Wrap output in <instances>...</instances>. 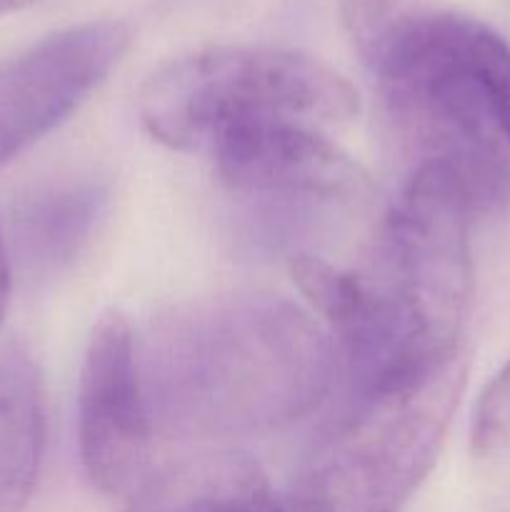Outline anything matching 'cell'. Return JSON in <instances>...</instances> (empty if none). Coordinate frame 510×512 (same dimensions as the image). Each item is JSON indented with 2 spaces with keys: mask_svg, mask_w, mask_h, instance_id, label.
Wrapping results in <instances>:
<instances>
[{
  "mask_svg": "<svg viewBox=\"0 0 510 512\" xmlns=\"http://www.w3.org/2000/svg\"><path fill=\"white\" fill-rule=\"evenodd\" d=\"M205 150L225 188L265 213H345L370 193L365 170L315 125L298 120L225 125Z\"/></svg>",
  "mask_w": 510,
  "mask_h": 512,
  "instance_id": "obj_6",
  "label": "cell"
},
{
  "mask_svg": "<svg viewBox=\"0 0 510 512\" xmlns=\"http://www.w3.org/2000/svg\"><path fill=\"white\" fill-rule=\"evenodd\" d=\"M468 375L465 353L353 408L288 495L295 512H395L435 465Z\"/></svg>",
  "mask_w": 510,
  "mask_h": 512,
  "instance_id": "obj_4",
  "label": "cell"
},
{
  "mask_svg": "<svg viewBox=\"0 0 510 512\" xmlns=\"http://www.w3.org/2000/svg\"><path fill=\"white\" fill-rule=\"evenodd\" d=\"M133 28L90 20L0 63V165L58 128L128 53Z\"/></svg>",
  "mask_w": 510,
  "mask_h": 512,
  "instance_id": "obj_8",
  "label": "cell"
},
{
  "mask_svg": "<svg viewBox=\"0 0 510 512\" xmlns=\"http://www.w3.org/2000/svg\"><path fill=\"white\" fill-rule=\"evenodd\" d=\"M108 208V188L100 180L80 178L45 185L25 195L10 213V265L30 278L60 273L68 268L93 238Z\"/></svg>",
  "mask_w": 510,
  "mask_h": 512,
  "instance_id": "obj_10",
  "label": "cell"
},
{
  "mask_svg": "<svg viewBox=\"0 0 510 512\" xmlns=\"http://www.w3.org/2000/svg\"><path fill=\"white\" fill-rule=\"evenodd\" d=\"M128 512H295L263 470L233 450H203L155 468Z\"/></svg>",
  "mask_w": 510,
  "mask_h": 512,
  "instance_id": "obj_9",
  "label": "cell"
},
{
  "mask_svg": "<svg viewBox=\"0 0 510 512\" xmlns=\"http://www.w3.org/2000/svg\"><path fill=\"white\" fill-rule=\"evenodd\" d=\"M10 280H13V265L8 258V245H5L3 225H0V320H3L5 308L10 298Z\"/></svg>",
  "mask_w": 510,
  "mask_h": 512,
  "instance_id": "obj_13",
  "label": "cell"
},
{
  "mask_svg": "<svg viewBox=\"0 0 510 512\" xmlns=\"http://www.w3.org/2000/svg\"><path fill=\"white\" fill-rule=\"evenodd\" d=\"M473 215L458 175L430 160L418 163L385 215L370 260L355 275L370 330L393 358L430 365L463 350Z\"/></svg>",
  "mask_w": 510,
  "mask_h": 512,
  "instance_id": "obj_3",
  "label": "cell"
},
{
  "mask_svg": "<svg viewBox=\"0 0 510 512\" xmlns=\"http://www.w3.org/2000/svg\"><path fill=\"white\" fill-rule=\"evenodd\" d=\"M28 3H33V0H0V15L13 13V10L25 8V5H28Z\"/></svg>",
  "mask_w": 510,
  "mask_h": 512,
  "instance_id": "obj_14",
  "label": "cell"
},
{
  "mask_svg": "<svg viewBox=\"0 0 510 512\" xmlns=\"http://www.w3.org/2000/svg\"><path fill=\"white\" fill-rule=\"evenodd\" d=\"M360 108L353 85L313 55L283 48H210L173 60L140 90L145 130L173 150H205L248 120L335 125Z\"/></svg>",
  "mask_w": 510,
  "mask_h": 512,
  "instance_id": "obj_5",
  "label": "cell"
},
{
  "mask_svg": "<svg viewBox=\"0 0 510 512\" xmlns=\"http://www.w3.org/2000/svg\"><path fill=\"white\" fill-rule=\"evenodd\" d=\"M470 448L478 458L510 450V360L488 380L475 403Z\"/></svg>",
  "mask_w": 510,
  "mask_h": 512,
  "instance_id": "obj_12",
  "label": "cell"
},
{
  "mask_svg": "<svg viewBox=\"0 0 510 512\" xmlns=\"http://www.w3.org/2000/svg\"><path fill=\"white\" fill-rule=\"evenodd\" d=\"M153 438L135 333L125 315L108 310L90 333L78 388V445L90 483L108 495L133 498L158 468Z\"/></svg>",
  "mask_w": 510,
  "mask_h": 512,
  "instance_id": "obj_7",
  "label": "cell"
},
{
  "mask_svg": "<svg viewBox=\"0 0 510 512\" xmlns=\"http://www.w3.org/2000/svg\"><path fill=\"white\" fill-rule=\"evenodd\" d=\"M135 358L155 435L215 448L303 420L338 373L328 330L270 293L173 305L135 335Z\"/></svg>",
  "mask_w": 510,
  "mask_h": 512,
  "instance_id": "obj_1",
  "label": "cell"
},
{
  "mask_svg": "<svg viewBox=\"0 0 510 512\" xmlns=\"http://www.w3.org/2000/svg\"><path fill=\"white\" fill-rule=\"evenodd\" d=\"M348 25L390 115L458 175L478 210L510 195V45L490 25L413 0H350Z\"/></svg>",
  "mask_w": 510,
  "mask_h": 512,
  "instance_id": "obj_2",
  "label": "cell"
},
{
  "mask_svg": "<svg viewBox=\"0 0 510 512\" xmlns=\"http://www.w3.org/2000/svg\"><path fill=\"white\" fill-rule=\"evenodd\" d=\"M45 450V395L33 355L0 343V512H23Z\"/></svg>",
  "mask_w": 510,
  "mask_h": 512,
  "instance_id": "obj_11",
  "label": "cell"
}]
</instances>
